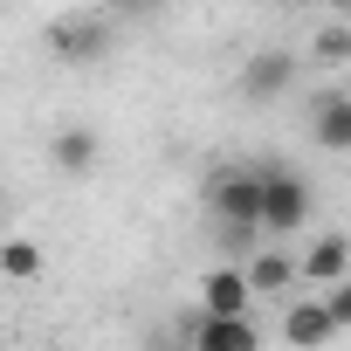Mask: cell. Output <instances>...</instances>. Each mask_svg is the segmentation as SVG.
<instances>
[{
    "instance_id": "1",
    "label": "cell",
    "mask_w": 351,
    "mask_h": 351,
    "mask_svg": "<svg viewBox=\"0 0 351 351\" xmlns=\"http://www.w3.org/2000/svg\"><path fill=\"white\" fill-rule=\"evenodd\" d=\"M207 214L228 228V241H248L262 214V165H221L207 180Z\"/></svg>"
},
{
    "instance_id": "2",
    "label": "cell",
    "mask_w": 351,
    "mask_h": 351,
    "mask_svg": "<svg viewBox=\"0 0 351 351\" xmlns=\"http://www.w3.org/2000/svg\"><path fill=\"white\" fill-rule=\"evenodd\" d=\"M310 221V186L296 180V172L282 158L262 165V214H255V234H296Z\"/></svg>"
},
{
    "instance_id": "3",
    "label": "cell",
    "mask_w": 351,
    "mask_h": 351,
    "mask_svg": "<svg viewBox=\"0 0 351 351\" xmlns=\"http://www.w3.org/2000/svg\"><path fill=\"white\" fill-rule=\"evenodd\" d=\"M330 337H337V324H330L324 296H296V303L282 310V344H289V351H324Z\"/></svg>"
},
{
    "instance_id": "4",
    "label": "cell",
    "mask_w": 351,
    "mask_h": 351,
    "mask_svg": "<svg viewBox=\"0 0 351 351\" xmlns=\"http://www.w3.org/2000/svg\"><path fill=\"white\" fill-rule=\"evenodd\" d=\"M104 42H110V14H97V8H83V14L56 21V56H69V62H90Z\"/></svg>"
},
{
    "instance_id": "5",
    "label": "cell",
    "mask_w": 351,
    "mask_h": 351,
    "mask_svg": "<svg viewBox=\"0 0 351 351\" xmlns=\"http://www.w3.org/2000/svg\"><path fill=\"white\" fill-rule=\"evenodd\" d=\"M248 276L241 269H207L200 276V317H248Z\"/></svg>"
},
{
    "instance_id": "6",
    "label": "cell",
    "mask_w": 351,
    "mask_h": 351,
    "mask_svg": "<svg viewBox=\"0 0 351 351\" xmlns=\"http://www.w3.org/2000/svg\"><path fill=\"white\" fill-rule=\"evenodd\" d=\"M186 351H262V330L248 317H200Z\"/></svg>"
},
{
    "instance_id": "7",
    "label": "cell",
    "mask_w": 351,
    "mask_h": 351,
    "mask_svg": "<svg viewBox=\"0 0 351 351\" xmlns=\"http://www.w3.org/2000/svg\"><path fill=\"white\" fill-rule=\"evenodd\" d=\"M97 158H104V145H97V131H90V124H69V131H56V145H49V165H56V172H69V180L97 172Z\"/></svg>"
},
{
    "instance_id": "8",
    "label": "cell",
    "mask_w": 351,
    "mask_h": 351,
    "mask_svg": "<svg viewBox=\"0 0 351 351\" xmlns=\"http://www.w3.org/2000/svg\"><path fill=\"white\" fill-rule=\"evenodd\" d=\"M296 83V56L289 49H262V56H248V69H241V90L248 97H282Z\"/></svg>"
},
{
    "instance_id": "9",
    "label": "cell",
    "mask_w": 351,
    "mask_h": 351,
    "mask_svg": "<svg viewBox=\"0 0 351 351\" xmlns=\"http://www.w3.org/2000/svg\"><path fill=\"white\" fill-rule=\"evenodd\" d=\"M296 276H310L317 289L344 282V276H351V241H344V234H317V241H310V255L296 262Z\"/></svg>"
},
{
    "instance_id": "10",
    "label": "cell",
    "mask_w": 351,
    "mask_h": 351,
    "mask_svg": "<svg viewBox=\"0 0 351 351\" xmlns=\"http://www.w3.org/2000/svg\"><path fill=\"white\" fill-rule=\"evenodd\" d=\"M310 138L324 145V152H351V97H317L310 104Z\"/></svg>"
},
{
    "instance_id": "11",
    "label": "cell",
    "mask_w": 351,
    "mask_h": 351,
    "mask_svg": "<svg viewBox=\"0 0 351 351\" xmlns=\"http://www.w3.org/2000/svg\"><path fill=\"white\" fill-rule=\"evenodd\" d=\"M241 276H248V296H282V289L296 282V262H289L282 248H255V262H248Z\"/></svg>"
},
{
    "instance_id": "12",
    "label": "cell",
    "mask_w": 351,
    "mask_h": 351,
    "mask_svg": "<svg viewBox=\"0 0 351 351\" xmlns=\"http://www.w3.org/2000/svg\"><path fill=\"white\" fill-rule=\"evenodd\" d=\"M310 56H317V69H337V62H351V28H344V21H324V28L310 35Z\"/></svg>"
},
{
    "instance_id": "13",
    "label": "cell",
    "mask_w": 351,
    "mask_h": 351,
    "mask_svg": "<svg viewBox=\"0 0 351 351\" xmlns=\"http://www.w3.org/2000/svg\"><path fill=\"white\" fill-rule=\"evenodd\" d=\"M0 276L8 282H35L42 276V248L35 241H0Z\"/></svg>"
},
{
    "instance_id": "14",
    "label": "cell",
    "mask_w": 351,
    "mask_h": 351,
    "mask_svg": "<svg viewBox=\"0 0 351 351\" xmlns=\"http://www.w3.org/2000/svg\"><path fill=\"white\" fill-rule=\"evenodd\" d=\"M324 310H330V324H337V330H351V276L324 289Z\"/></svg>"
}]
</instances>
